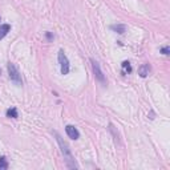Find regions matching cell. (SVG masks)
Instances as JSON below:
<instances>
[{"instance_id": "3", "label": "cell", "mask_w": 170, "mask_h": 170, "mask_svg": "<svg viewBox=\"0 0 170 170\" xmlns=\"http://www.w3.org/2000/svg\"><path fill=\"white\" fill-rule=\"evenodd\" d=\"M59 63H60V69H61V75H68L69 73V61H68V57L65 56L64 51H59Z\"/></svg>"}, {"instance_id": "9", "label": "cell", "mask_w": 170, "mask_h": 170, "mask_svg": "<svg viewBox=\"0 0 170 170\" xmlns=\"http://www.w3.org/2000/svg\"><path fill=\"white\" fill-rule=\"evenodd\" d=\"M7 117H10V118H18L19 117L18 109H16V108H10V109L7 110Z\"/></svg>"}, {"instance_id": "11", "label": "cell", "mask_w": 170, "mask_h": 170, "mask_svg": "<svg viewBox=\"0 0 170 170\" xmlns=\"http://www.w3.org/2000/svg\"><path fill=\"white\" fill-rule=\"evenodd\" d=\"M8 169V162L5 160V157H0V170Z\"/></svg>"}, {"instance_id": "12", "label": "cell", "mask_w": 170, "mask_h": 170, "mask_svg": "<svg viewBox=\"0 0 170 170\" xmlns=\"http://www.w3.org/2000/svg\"><path fill=\"white\" fill-rule=\"evenodd\" d=\"M161 53H162V55H165V56H168L169 53H170L169 47H163V48H161Z\"/></svg>"}, {"instance_id": "7", "label": "cell", "mask_w": 170, "mask_h": 170, "mask_svg": "<svg viewBox=\"0 0 170 170\" xmlns=\"http://www.w3.org/2000/svg\"><path fill=\"white\" fill-rule=\"evenodd\" d=\"M11 31V25L10 24H3L0 25V40H1L3 37H5L7 36V33Z\"/></svg>"}, {"instance_id": "6", "label": "cell", "mask_w": 170, "mask_h": 170, "mask_svg": "<svg viewBox=\"0 0 170 170\" xmlns=\"http://www.w3.org/2000/svg\"><path fill=\"white\" fill-rule=\"evenodd\" d=\"M149 72H150V67H149V64H142L140 68H138V75L141 76V77H148V75H149Z\"/></svg>"}, {"instance_id": "1", "label": "cell", "mask_w": 170, "mask_h": 170, "mask_svg": "<svg viewBox=\"0 0 170 170\" xmlns=\"http://www.w3.org/2000/svg\"><path fill=\"white\" fill-rule=\"evenodd\" d=\"M53 134H55L56 140H57V144H59V146H60L61 154L64 155V160H65V162H67V166H68L69 169H77L78 165L76 163V161L73 160L72 152H70V149H69V146H68V144L65 142L63 138H61V136L57 132H53Z\"/></svg>"}, {"instance_id": "8", "label": "cell", "mask_w": 170, "mask_h": 170, "mask_svg": "<svg viewBox=\"0 0 170 170\" xmlns=\"http://www.w3.org/2000/svg\"><path fill=\"white\" fill-rule=\"evenodd\" d=\"M110 29H113V31H116L117 33L122 35V33H125L126 27H125L124 24H117V25H112V27H110Z\"/></svg>"}, {"instance_id": "5", "label": "cell", "mask_w": 170, "mask_h": 170, "mask_svg": "<svg viewBox=\"0 0 170 170\" xmlns=\"http://www.w3.org/2000/svg\"><path fill=\"white\" fill-rule=\"evenodd\" d=\"M65 132H67L68 137L72 138V140H78V137H80L78 130L76 129L73 125H67V126H65Z\"/></svg>"}, {"instance_id": "2", "label": "cell", "mask_w": 170, "mask_h": 170, "mask_svg": "<svg viewBox=\"0 0 170 170\" xmlns=\"http://www.w3.org/2000/svg\"><path fill=\"white\" fill-rule=\"evenodd\" d=\"M7 69H8V75H10L11 81H13V84L18 85V86H21L23 85L21 75H20V72H19V69L16 68V65L12 64V63H8Z\"/></svg>"}, {"instance_id": "4", "label": "cell", "mask_w": 170, "mask_h": 170, "mask_svg": "<svg viewBox=\"0 0 170 170\" xmlns=\"http://www.w3.org/2000/svg\"><path fill=\"white\" fill-rule=\"evenodd\" d=\"M90 64H92V69H93V75H95V77L97 78L100 83L105 84L106 80H105V76H104L103 70H101V68H100V64H98L95 59H90Z\"/></svg>"}, {"instance_id": "10", "label": "cell", "mask_w": 170, "mask_h": 170, "mask_svg": "<svg viewBox=\"0 0 170 170\" xmlns=\"http://www.w3.org/2000/svg\"><path fill=\"white\" fill-rule=\"evenodd\" d=\"M122 69H124V73H130L132 72V67H130L129 61H124L122 63Z\"/></svg>"}]
</instances>
